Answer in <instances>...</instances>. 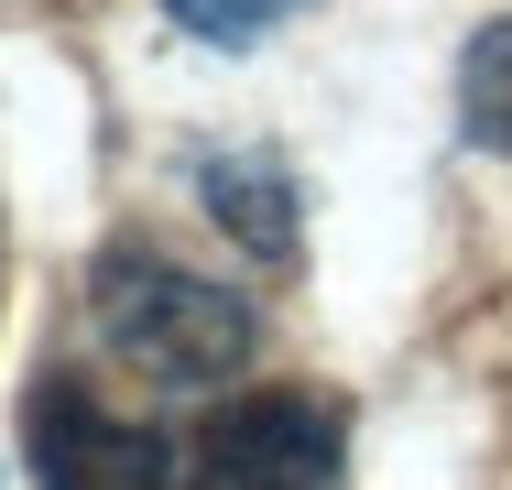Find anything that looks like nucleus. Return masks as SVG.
<instances>
[{
	"instance_id": "f257e3e1",
	"label": "nucleus",
	"mask_w": 512,
	"mask_h": 490,
	"mask_svg": "<svg viewBox=\"0 0 512 490\" xmlns=\"http://www.w3.org/2000/svg\"><path fill=\"white\" fill-rule=\"evenodd\" d=\"M88 305H99L109 360H131L142 382H164V392L229 382V371L251 360V338H262V316H251L229 284L164 262L153 240H109L99 273H88Z\"/></svg>"
},
{
	"instance_id": "f03ea898",
	"label": "nucleus",
	"mask_w": 512,
	"mask_h": 490,
	"mask_svg": "<svg viewBox=\"0 0 512 490\" xmlns=\"http://www.w3.org/2000/svg\"><path fill=\"white\" fill-rule=\"evenodd\" d=\"M338 458L349 436L316 392H240L175 458V490H338Z\"/></svg>"
},
{
	"instance_id": "7ed1b4c3",
	"label": "nucleus",
	"mask_w": 512,
	"mask_h": 490,
	"mask_svg": "<svg viewBox=\"0 0 512 490\" xmlns=\"http://www.w3.org/2000/svg\"><path fill=\"white\" fill-rule=\"evenodd\" d=\"M22 469L33 490H175V447L142 414H109L77 371H44L22 392Z\"/></svg>"
},
{
	"instance_id": "20e7f679",
	"label": "nucleus",
	"mask_w": 512,
	"mask_h": 490,
	"mask_svg": "<svg viewBox=\"0 0 512 490\" xmlns=\"http://www.w3.org/2000/svg\"><path fill=\"white\" fill-rule=\"evenodd\" d=\"M197 196H207V218H218L251 262H295V175H284L273 153H207Z\"/></svg>"
},
{
	"instance_id": "39448f33",
	"label": "nucleus",
	"mask_w": 512,
	"mask_h": 490,
	"mask_svg": "<svg viewBox=\"0 0 512 490\" xmlns=\"http://www.w3.org/2000/svg\"><path fill=\"white\" fill-rule=\"evenodd\" d=\"M458 109H469V142L512 153V22H480V44L458 66Z\"/></svg>"
},
{
	"instance_id": "423d86ee",
	"label": "nucleus",
	"mask_w": 512,
	"mask_h": 490,
	"mask_svg": "<svg viewBox=\"0 0 512 490\" xmlns=\"http://www.w3.org/2000/svg\"><path fill=\"white\" fill-rule=\"evenodd\" d=\"M175 11V33H197V44H218V55H240V44H262L295 0H164Z\"/></svg>"
}]
</instances>
